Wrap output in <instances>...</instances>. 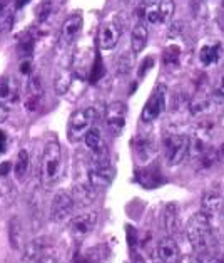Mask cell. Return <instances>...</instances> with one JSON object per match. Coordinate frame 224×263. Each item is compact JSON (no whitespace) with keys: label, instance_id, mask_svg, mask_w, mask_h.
Masks as SVG:
<instances>
[{"label":"cell","instance_id":"19","mask_svg":"<svg viewBox=\"0 0 224 263\" xmlns=\"http://www.w3.org/2000/svg\"><path fill=\"white\" fill-rule=\"evenodd\" d=\"M162 228L166 236H174L179 232V208L176 203H168L162 213Z\"/></svg>","mask_w":224,"mask_h":263},{"label":"cell","instance_id":"18","mask_svg":"<svg viewBox=\"0 0 224 263\" xmlns=\"http://www.w3.org/2000/svg\"><path fill=\"white\" fill-rule=\"evenodd\" d=\"M157 256L162 263H177L179 260V245L172 236H164L157 243Z\"/></svg>","mask_w":224,"mask_h":263},{"label":"cell","instance_id":"11","mask_svg":"<svg viewBox=\"0 0 224 263\" xmlns=\"http://www.w3.org/2000/svg\"><path fill=\"white\" fill-rule=\"evenodd\" d=\"M123 34V27L117 21H107L99 29V47L102 50H112Z\"/></svg>","mask_w":224,"mask_h":263},{"label":"cell","instance_id":"14","mask_svg":"<svg viewBox=\"0 0 224 263\" xmlns=\"http://www.w3.org/2000/svg\"><path fill=\"white\" fill-rule=\"evenodd\" d=\"M44 96L42 81L39 76H30L27 82V92H25V109L27 111H35L39 107Z\"/></svg>","mask_w":224,"mask_h":263},{"label":"cell","instance_id":"21","mask_svg":"<svg viewBox=\"0 0 224 263\" xmlns=\"http://www.w3.org/2000/svg\"><path fill=\"white\" fill-rule=\"evenodd\" d=\"M156 151H157V144L154 143V139L151 136H140L136 139V153H137V158L142 163L151 161V159L154 158Z\"/></svg>","mask_w":224,"mask_h":263},{"label":"cell","instance_id":"43","mask_svg":"<svg viewBox=\"0 0 224 263\" xmlns=\"http://www.w3.org/2000/svg\"><path fill=\"white\" fill-rule=\"evenodd\" d=\"M12 170V164L9 161H4L2 164H0V178H5L10 173Z\"/></svg>","mask_w":224,"mask_h":263},{"label":"cell","instance_id":"46","mask_svg":"<svg viewBox=\"0 0 224 263\" xmlns=\"http://www.w3.org/2000/svg\"><path fill=\"white\" fill-rule=\"evenodd\" d=\"M29 2H30V0H14V7H15V10H18V9L25 7Z\"/></svg>","mask_w":224,"mask_h":263},{"label":"cell","instance_id":"39","mask_svg":"<svg viewBox=\"0 0 224 263\" xmlns=\"http://www.w3.org/2000/svg\"><path fill=\"white\" fill-rule=\"evenodd\" d=\"M9 147V138H7V133L0 129V155H4Z\"/></svg>","mask_w":224,"mask_h":263},{"label":"cell","instance_id":"20","mask_svg":"<svg viewBox=\"0 0 224 263\" xmlns=\"http://www.w3.org/2000/svg\"><path fill=\"white\" fill-rule=\"evenodd\" d=\"M147 39H149V32H147V27L142 21H139L132 29V34H131V47H132V54L137 55L139 52H142Z\"/></svg>","mask_w":224,"mask_h":263},{"label":"cell","instance_id":"50","mask_svg":"<svg viewBox=\"0 0 224 263\" xmlns=\"http://www.w3.org/2000/svg\"><path fill=\"white\" fill-rule=\"evenodd\" d=\"M7 5H9V0H0V12L7 7Z\"/></svg>","mask_w":224,"mask_h":263},{"label":"cell","instance_id":"24","mask_svg":"<svg viewBox=\"0 0 224 263\" xmlns=\"http://www.w3.org/2000/svg\"><path fill=\"white\" fill-rule=\"evenodd\" d=\"M29 166H30L29 153H27V149H21L17 153V158L14 163V173H15V178L18 181H24L25 179V176H27V173H29Z\"/></svg>","mask_w":224,"mask_h":263},{"label":"cell","instance_id":"33","mask_svg":"<svg viewBox=\"0 0 224 263\" xmlns=\"http://www.w3.org/2000/svg\"><path fill=\"white\" fill-rule=\"evenodd\" d=\"M70 82H72V72L70 70H64L55 79V92L57 94H66L67 89L70 87Z\"/></svg>","mask_w":224,"mask_h":263},{"label":"cell","instance_id":"28","mask_svg":"<svg viewBox=\"0 0 224 263\" xmlns=\"http://www.w3.org/2000/svg\"><path fill=\"white\" fill-rule=\"evenodd\" d=\"M217 158H219V155H217V151L216 149H208L204 155H201L199 158H196L194 161H196V170H199V171H204V170H209V168H213V166L217 163Z\"/></svg>","mask_w":224,"mask_h":263},{"label":"cell","instance_id":"47","mask_svg":"<svg viewBox=\"0 0 224 263\" xmlns=\"http://www.w3.org/2000/svg\"><path fill=\"white\" fill-rule=\"evenodd\" d=\"M39 263H59V261H57V258H54L52 255H46Z\"/></svg>","mask_w":224,"mask_h":263},{"label":"cell","instance_id":"10","mask_svg":"<svg viewBox=\"0 0 224 263\" xmlns=\"http://www.w3.org/2000/svg\"><path fill=\"white\" fill-rule=\"evenodd\" d=\"M126 118H127V106L124 102L116 101L111 102L106 109V124L109 131L112 134H120L126 126Z\"/></svg>","mask_w":224,"mask_h":263},{"label":"cell","instance_id":"17","mask_svg":"<svg viewBox=\"0 0 224 263\" xmlns=\"http://www.w3.org/2000/svg\"><path fill=\"white\" fill-rule=\"evenodd\" d=\"M224 204V196L217 193H208L201 200V213L208 216V220L213 224L214 220H217V215Z\"/></svg>","mask_w":224,"mask_h":263},{"label":"cell","instance_id":"3","mask_svg":"<svg viewBox=\"0 0 224 263\" xmlns=\"http://www.w3.org/2000/svg\"><path fill=\"white\" fill-rule=\"evenodd\" d=\"M97 109L95 107H86V109H79L75 111L69 119L67 124V138L72 143H77V141L84 139V136L87 134V131L91 127L95 126L97 123Z\"/></svg>","mask_w":224,"mask_h":263},{"label":"cell","instance_id":"45","mask_svg":"<svg viewBox=\"0 0 224 263\" xmlns=\"http://www.w3.org/2000/svg\"><path fill=\"white\" fill-rule=\"evenodd\" d=\"M132 263H147V261H146V258H144L142 255L132 250Z\"/></svg>","mask_w":224,"mask_h":263},{"label":"cell","instance_id":"6","mask_svg":"<svg viewBox=\"0 0 224 263\" xmlns=\"http://www.w3.org/2000/svg\"><path fill=\"white\" fill-rule=\"evenodd\" d=\"M166 94H168L166 84H157L154 91H152V94L149 96V99H147V102L144 104L142 112H140V121H142V123L149 124L161 116L166 107Z\"/></svg>","mask_w":224,"mask_h":263},{"label":"cell","instance_id":"49","mask_svg":"<svg viewBox=\"0 0 224 263\" xmlns=\"http://www.w3.org/2000/svg\"><path fill=\"white\" fill-rule=\"evenodd\" d=\"M217 221H221V224L224 227V204H222V208L219 211V215H217Z\"/></svg>","mask_w":224,"mask_h":263},{"label":"cell","instance_id":"26","mask_svg":"<svg viewBox=\"0 0 224 263\" xmlns=\"http://www.w3.org/2000/svg\"><path fill=\"white\" fill-rule=\"evenodd\" d=\"M9 235H10L12 247L22 248V245H24V228H22L21 220H18L17 216L12 218L10 223H9Z\"/></svg>","mask_w":224,"mask_h":263},{"label":"cell","instance_id":"15","mask_svg":"<svg viewBox=\"0 0 224 263\" xmlns=\"http://www.w3.org/2000/svg\"><path fill=\"white\" fill-rule=\"evenodd\" d=\"M49 241L47 238H35L32 240L29 245H25L22 263H39L44 256L47 255Z\"/></svg>","mask_w":224,"mask_h":263},{"label":"cell","instance_id":"54","mask_svg":"<svg viewBox=\"0 0 224 263\" xmlns=\"http://www.w3.org/2000/svg\"><path fill=\"white\" fill-rule=\"evenodd\" d=\"M221 12H222V18H224V0H221Z\"/></svg>","mask_w":224,"mask_h":263},{"label":"cell","instance_id":"41","mask_svg":"<svg viewBox=\"0 0 224 263\" xmlns=\"http://www.w3.org/2000/svg\"><path fill=\"white\" fill-rule=\"evenodd\" d=\"M21 72L24 76H29L32 72V61L30 59H22V62H21Z\"/></svg>","mask_w":224,"mask_h":263},{"label":"cell","instance_id":"4","mask_svg":"<svg viewBox=\"0 0 224 263\" xmlns=\"http://www.w3.org/2000/svg\"><path fill=\"white\" fill-rule=\"evenodd\" d=\"M114 176H116V171H114V166L111 164L109 155L92 159V164L89 168V184L92 186L94 191L106 190L107 186H111Z\"/></svg>","mask_w":224,"mask_h":263},{"label":"cell","instance_id":"12","mask_svg":"<svg viewBox=\"0 0 224 263\" xmlns=\"http://www.w3.org/2000/svg\"><path fill=\"white\" fill-rule=\"evenodd\" d=\"M82 25H84V18L80 14H72L69 15L62 24L60 29V44L62 46H70L75 39L79 37Z\"/></svg>","mask_w":224,"mask_h":263},{"label":"cell","instance_id":"53","mask_svg":"<svg viewBox=\"0 0 224 263\" xmlns=\"http://www.w3.org/2000/svg\"><path fill=\"white\" fill-rule=\"evenodd\" d=\"M55 4H57V7H62V5L66 4V0H55Z\"/></svg>","mask_w":224,"mask_h":263},{"label":"cell","instance_id":"9","mask_svg":"<svg viewBox=\"0 0 224 263\" xmlns=\"http://www.w3.org/2000/svg\"><path fill=\"white\" fill-rule=\"evenodd\" d=\"M211 136H213V126L209 123L208 124H201L197 129L194 131L193 136H189V153L194 159L204 155L208 149H211Z\"/></svg>","mask_w":224,"mask_h":263},{"label":"cell","instance_id":"35","mask_svg":"<svg viewBox=\"0 0 224 263\" xmlns=\"http://www.w3.org/2000/svg\"><path fill=\"white\" fill-rule=\"evenodd\" d=\"M179 55H181V49L177 46H171L162 52V62L164 66H176L179 62Z\"/></svg>","mask_w":224,"mask_h":263},{"label":"cell","instance_id":"42","mask_svg":"<svg viewBox=\"0 0 224 263\" xmlns=\"http://www.w3.org/2000/svg\"><path fill=\"white\" fill-rule=\"evenodd\" d=\"M127 235H129V247L131 250H134V247H136V230H134L131 224L127 227Z\"/></svg>","mask_w":224,"mask_h":263},{"label":"cell","instance_id":"44","mask_svg":"<svg viewBox=\"0 0 224 263\" xmlns=\"http://www.w3.org/2000/svg\"><path fill=\"white\" fill-rule=\"evenodd\" d=\"M7 118H9V107H5V106L0 104V124H2Z\"/></svg>","mask_w":224,"mask_h":263},{"label":"cell","instance_id":"36","mask_svg":"<svg viewBox=\"0 0 224 263\" xmlns=\"http://www.w3.org/2000/svg\"><path fill=\"white\" fill-rule=\"evenodd\" d=\"M102 72H104V67H102V61L99 55H95V61H94V66L91 70V81L95 82L97 79L102 78Z\"/></svg>","mask_w":224,"mask_h":263},{"label":"cell","instance_id":"52","mask_svg":"<svg viewBox=\"0 0 224 263\" xmlns=\"http://www.w3.org/2000/svg\"><path fill=\"white\" fill-rule=\"evenodd\" d=\"M217 155H219V156H222L224 158V143L219 146V149H217Z\"/></svg>","mask_w":224,"mask_h":263},{"label":"cell","instance_id":"27","mask_svg":"<svg viewBox=\"0 0 224 263\" xmlns=\"http://www.w3.org/2000/svg\"><path fill=\"white\" fill-rule=\"evenodd\" d=\"M14 22H15V7L14 4H9L2 12H0V32L7 34V32L12 30L14 27Z\"/></svg>","mask_w":224,"mask_h":263},{"label":"cell","instance_id":"5","mask_svg":"<svg viewBox=\"0 0 224 263\" xmlns=\"http://www.w3.org/2000/svg\"><path fill=\"white\" fill-rule=\"evenodd\" d=\"M166 163L171 168L181 164L189 153V136L188 134H169L162 141Z\"/></svg>","mask_w":224,"mask_h":263},{"label":"cell","instance_id":"51","mask_svg":"<svg viewBox=\"0 0 224 263\" xmlns=\"http://www.w3.org/2000/svg\"><path fill=\"white\" fill-rule=\"evenodd\" d=\"M209 263H224V256H216V258L213 261H209Z\"/></svg>","mask_w":224,"mask_h":263},{"label":"cell","instance_id":"40","mask_svg":"<svg viewBox=\"0 0 224 263\" xmlns=\"http://www.w3.org/2000/svg\"><path fill=\"white\" fill-rule=\"evenodd\" d=\"M177 263H202L194 253H189V255H182V256H179V260Z\"/></svg>","mask_w":224,"mask_h":263},{"label":"cell","instance_id":"32","mask_svg":"<svg viewBox=\"0 0 224 263\" xmlns=\"http://www.w3.org/2000/svg\"><path fill=\"white\" fill-rule=\"evenodd\" d=\"M54 12V0H42V4L37 7V22L44 24L49 21V17Z\"/></svg>","mask_w":224,"mask_h":263},{"label":"cell","instance_id":"37","mask_svg":"<svg viewBox=\"0 0 224 263\" xmlns=\"http://www.w3.org/2000/svg\"><path fill=\"white\" fill-rule=\"evenodd\" d=\"M152 66H154V57H146V59L142 61V64H140V69H139V76H140V78H142V76H146V72Z\"/></svg>","mask_w":224,"mask_h":263},{"label":"cell","instance_id":"16","mask_svg":"<svg viewBox=\"0 0 224 263\" xmlns=\"http://www.w3.org/2000/svg\"><path fill=\"white\" fill-rule=\"evenodd\" d=\"M84 143L86 146L91 149L92 153V158H97V156H107L109 151H107V144L104 138H102V133L97 126L91 127V129L87 131V134L84 136Z\"/></svg>","mask_w":224,"mask_h":263},{"label":"cell","instance_id":"25","mask_svg":"<svg viewBox=\"0 0 224 263\" xmlns=\"http://www.w3.org/2000/svg\"><path fill=\"white\" fill-rule=\"evenodd\" d=\"M34 47H35V37L27 32V34H22L21 39L17 42V54L18 57L22 59H30L32 52H34Z\"/></svg>","mask_w":224,"mask_h":263},{"label":"cell","instance_id":"7","mask_svg":"<svg viewBox=\"0 0 224 263\" xmlns=\"http://www.w3.org/2000/svg\"><path fill=\"white\" fill-rule=\"evenodd\" d=\"M99 215L95 211H86V213L75 215L69 220V232L74 240H84L94 232L95 224H97Z\"/></svg>","mask_w":224,"mask_h":263},{"label":"cell","instance_id":"22","mask_svg":"<svg viewBox=\"0 0 224 263\" xmlns=\"http://www.w3.org/2000/svg\"><path fill=\"white\" fill-rule=\"evenodd\" d=\"M222 54V47L221 42H213V44H204L199 50V61L202 66H213L217 61L221 59Z\"/></svg>","mask_w":224,"mask_h":263},{"label":"cell","instance_id":"55","mask_svg":"<svg viewBox=\"0 0 224 263\" xmlns=\"http://www.w3.org/2000/svg\"><path fill=\"white\" fill-rule=\"evenodd\" d=\"M194 2H196V4H199V2H202V0H194Z\"/></svg>","mask_w":224,"mask_h":263},{"label":"cell","instance_id":"2","mask_svg":"<svg viewBox=\"0 0 224 263\" xmlns=\"http://www.w3.org/2000/svg\"><path fill=\"white\" fill-rule=\"evenodd\" d=\"M64 171V159H62V147L59 141H49L44 147L42 159H40V181L44 188H54L60 181Z\"/></svg>","mask_w":224,"mask_h":263},{"label":"cell","instance_id":"1","mask_svg":"<svg viewBox=\"0 0 224 263\" xmlns=\"http://www.w3.org/2000/svg\"><path fill=\"white\" fill-rule=\"evenodd\" d=\"M186 236L189 240V245L194 250V255L202 263L213 261L217 256L213 224L201 211L189 218L188 227H186Z\"/></svg>","mask_w":224,"mask_h":263},{"label":"cell","instance_id":"23","mask_svg":"<svg viewBox=\"0 0 224 263\" xmlns=\"http://www.w3.org/2000/svg\"><path fill=\"white\" fill-rule=\"evenodd\" d=\"M70 195H72L75 204H80V206H87V204H91L94 201L95 191L92 190L91 184H77Z\"/></svg>","mask_w":224,"mask_h":263},{"label":"cell","instance_id":"8","mask_svg":"<svg viewBox=\"0 0 224 263\" xmlns=\"http://www.w3.org/2000/svg\"><path fill=\"white\" fill-rule=\"evenodd\" d=\"M75 208L74 198L67 191H59L55 193L52 203H50V220L54 223H66L72 218Z\"/></svg>","mask_w":224,"mask_h":263},{"label":"cell","instance_id":"29","mask_svg":"<svg viewBox=\"0 0 224 263\" xmlns=\"http://www.w3.org/2000/svg\"><path fill=\"white\" fill-rule=\"evenodd\" d=\"M209 107H211V99L208 96H196V98L191 99V104H189L193 116H201V114L209 111Z\"/></svg>","mask_w":224,"mask_h":263},{"label":"cell","instance_id":"38","mask_svg":"<svg viewBox=\"0 0 224 263\" xmlns=\"http://www.w3.org/2000/svg\"><path fill=\"white\" fill-rule=\"evenodd\" d=\"M214 99L217 102H224V74L219 81V84H217V87L214 89Z\"/></svg>","mask_w":224,"mask_h":263},{"label":"cell","instance_id":"48","mask_svg":"<svg viewBox=\"0 0 224 263\" xmlns=\"http://www.w3.org/2000/svg\"><path fill=\"white\" fill-rule=\"evenodd\" d=\"M159 0H140V5L142 7H151V5H156Z\"/></svg>","mask_w":224,"mask_h":263},{"label":"cell","instance_id":"30","mask_svg":"<svg viewBox=\"0 0 224 263\" xmlns=\"http://www.w3.org/2000/svg\"><path fill=\"white\" fill-rule=\"evenodd\" d=\"M156 7H157V14H159L161 24L169 22L172 15H174V0H159L156 4Z\"/></svg>","mask_w":224,"mask_h":263},{"label":"cell","instance_id":"13","mask_svg":"<svg viewBox=\"0 0 224 263\" xmlns=\"http://www.w3.org/2000/svg\"><path fill=\"white\" fill-rule=\"evenodd\" d=\"M18 98H21L18 82L14 78H10V76L0 78V104L9 107L12 104H15Z\"/></svg>","mask_w":224,"mask_h":263},{"label":"cell","instance_id":"56","mask_svg":"<svg viewBox=\"0 0 224 263\" xmlns=\"http://www.w3.org/2000/svg\"><path fill=\"white\" fill-rule=\"evenodd\" d=\"M126 2H127V0H126Z\"/></svg>","mask_w":224,"mask_h":263},{"label":"cell","instance_id":"34","mask_svg":"<svg viewBox=\"0 0 224 263\" xmlns=\"http://www.w3.org/2000/svg\"><path fill=\"white\" fill-rule=\"evenodd\" d=\"M134 66V54L132 52H124L117 57V72L119 74H127Z\"/></svg>","mask_w":224,"mask_h":263},{"label":"cell","instance_id":"31","mask_svg":"<svg viewBox=\"0 0 224 263\" xmlns=\"http://www.w3.org/2000/svg\"><path fill=\"white\" fill-rule=\"evenodd\" d=\"M161 176L157 175L156 171L152 170H140L137 171V181L146 186V188H156V186L161 183V179H159Z\"/></svg>","mask_w":224,"mask_h":263}]
</instances>
